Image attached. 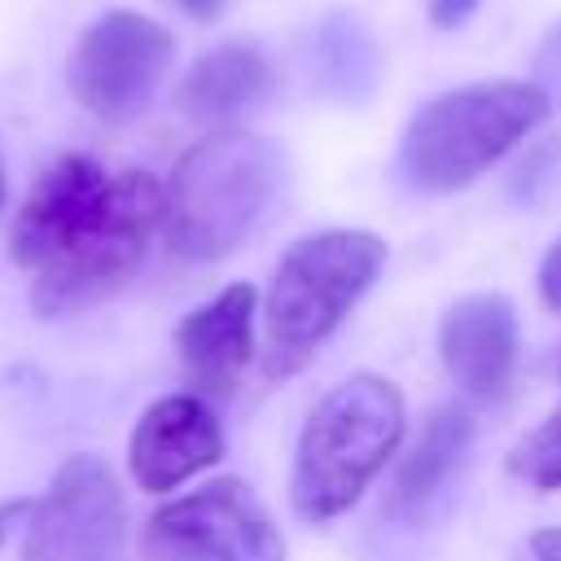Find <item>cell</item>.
I'll use <instances>...</instances> for the list:
<instances>
[{
    "label": "cell",
    "mask_w": 561,
    "mask_h": 561,
    "mask_svg": "<svg viewBox=\"0 0 561 561\" xmlns=\"http://www.w3.org/2000/svg\"><path fill=\"white\" fill-rule=\"evenodd\" d=\"M285 180V153L259 131H210L184 149L162 184V232L175 259L219 263L267 215Z\"/></svg>",
    "instance_id": "cell-1"
},
{
    "label": "cell",
    "mask_w": 561,
    "mask_h": 561,
    "mask_svg": "<svg viewBox=\"0 0 561 561\" xmlns=\"http://www.w3.org/2000/svg\"><path fill=\"white\" fill-rule=\"evenodd\" d=\"M403 438V394L377 373L333 386L307 416L289 473V504L302 522L342 517L386 469Z\"/></svg>",
    "instance_id": "cell-2"
},
{
    "label": "cell",
    "mask_w": 561,
    "mask_h": 561,
    "mask_svg": "<svg viewBox=\"0 0 561 561\" xmlns=\"http://www.w3.org/2000/svg\"><path fill=\"white\" fill-rule=\"evenodd\" d=\"M381 263H386V241L364 228H324L294 241L276 263L263 302V324H267L263 373L267 377L298 373L316 355V346L368 294Z\"/></svg>",
    "instance_id": "cell-3"
},
{
    "label": "cell",
    "mask_w": 561,
    "mask_h": 561,
    "mask_svg": "<svg viewBox=\"0 0 561 561\" xmlns=\"http://www.w3.org/2000/svg\"><path fill=\"white\" fill-rule=\"evenodd\" d=\"M548 110V96L522 79L438 92L412 114L399 140V171L416 193H456L522 145Z\"/></svg>",
    "instance_id": "cell-4"
},
{
    "label": "cell",
    "mask_w": 561,
    "mask_h": 561,
    "mask_svg": "<svg viewBox=\"0 0 561 561\" xmlns=\"http://www.w3.org/2000/svg\"><path fill=\"white\" fill-rule=\"evenodd\" d=\"M167 193L149 171H118L92 219L75 232V241L35 272L31 311L39 320L88 311L114 298L149 259L153 237L162 232Z\"/></svg>",
    "instance_id": "cell-5"
},
{
    "label": "cell",
    "mask_w": 561,
    "mask_h": 561,
    "mask_svg": "<svg viewBox=\"0 0 561 561\" xmlns=\"http://www.w3.org/2000/svg\"><path fill=\"white\" fill-rule=\"evenodd\" d=\"M145 561H285V539L241 478H215L149 513Z\"/></svg>",
    "instance_id": "cell-6"
},
{
    "label": "cell",
    "mask_w": 561,
    "mask_h": 561,
    "mask_svg": "<svg viewBox=\"0 0 561 561\" xmlns=\"http://www.w3.org/2000/svg\"><path fill=\"white\" fill-rule=\"evenodd\" d=\"M175 35L136 13V9H110L101 13L70 48L66 83L70 96L101 123L118 127L131 123L158 92L162 75L171 70Z\"/></svg>",
    "instance_id": "cell-7"
},
{
    "label": "cell",
    "mask_w": 561,
    "mask_h": 561,
    "mask_svg": "<svg viewBox=\"0 0 561 561\" xmlns=\"http://www.w3.org/2000/svg\"><path fill=\"white\" fill-rule=\"evenodd\" d=\"M127 500L101 456H70L26 522L22 561H123Z\"/></svg>",
    "instance_id": "cell-8"
},
{
    "label": "cell",
    "mask_w": 561,
    "mask_h": 561,
    "mask_svg": "<svg viewBox=\"0 0 561 561\" xmlns=\"http://www.w3.org/2000/svg\"><path fill=\"white\" fill-rule=\"evenodd\" d=\"M105 188H110V175L96 158L61 153L18 206V219L9 228V259L26 272H39L44 263H53L75 241V232L92 219Z\"/></svg>",
    "instance_id": "cell-9"
},
{
    "label": "cell",
    "mask_w": 561,
    "mask_h": 561,
    "mask_svg": "<svg viewBox=\"0 0 561 561\" xmlns=\"http://www.w3.org/2000/svg\"><path fill=\"white\" fill-rule=\"evenodd\" d=\"M224 456V430L202 394H167L149 403L127 443V469L140 491H175Z\"/></svg>",
    "instance_id": "cell-10"
},
{
    "label": "cell",
    "mask_w": 561,
    "mask_h": 561,
    "mask_svg": "<svg viewBox=\"0 0 561 561\" xmlns=\"http://www.w3.org/2000/svg\"><path fill=\"white\" fill-rule=\"evenodd\" d=\"M517 311L504 294H465L443 311L438 355L469 399H495L517 373Z\"/></svg>",
    "instance_id": "cell-11"
},
{
    "label": "cell",
    "mask_w": 561,
    "mask_h": 561,
    "mask_svg": "<svg viewBox=\"0 0 561 561\" xmlns=\"http://www.w3.org/2000/svg\"><path fill=\"white\" fill-rule=\"evenodd\" d=\"M254 285H228L210 302L193 307L175 329V355L197 394H232L254 355Z\"/></svg>",
    "instance_id": "cell-12"
},
{
    "label": "cell",
    "mask_w": 561,
    "mask_h": 561,
    "mask_svg": "<svg viewBox=\"0 0 561 561\" xmlns=\"http://www.w3.org/2000/svg\"><path fill=\"white\" fill-rule=\"evenodd\" d=\"M469 443H473V416L456 403L434 408L421 421V434L408 447V456L394 465V478L381 495V517L386 522H421L443 500Z\"/></svg>",
    "instance_id": "cell-13"
},
{
    "label": "cell",
    "mask_w": 561,
    "mask_h": 561,
    "mask_svg": "<svg viewBox=\"0 0 561 561\" xmlns=\"http://www.w3.org/2000/svg\"><path fill=\"white\" fill-rule=\"evenodd\" d=\"M272 92V61L259 39H224L206 48L184 83H180V105L197 123H228L245 110H254Z\"/></svg>",
    "instance_id": "cell-14"
},
{
    "label": "cell",
    "mask_w": 561,
    "mask_h": 561,
    "mask_svg": "<svg viewBox=\"0 0 561 561\" xmlns=\"http://www.w3.org/2000/svg\"><path fill=\"white\" fill-rule=\"evenodd\" d=\"M307 66L316 92L337 105H364L381 88V48L364 26V18L346 9H333L316 22L307 44Z\"/></svg>",
    "instance_id": "cell-15"
},
{
    "label": "cell",
    "mask_w": 561,
    "mask_h": 561,
    "mask_svg": "<svg viewBox=\"0 0 561 561\" xmlns=\"http://www.w3.org/2000/svg\"><path fill=\"white\" fill-rule=\"evenodd\" d=\"M508 473L535 491H561V408H552L513 451Z\"/></svg>",
    "instance_id": "cell-16"
},
{
    "label": "cell",
    "mask_w": 561,
    "mask_h": 561,
    "mask_svg": "<svg viewBox=\"0 0 561 561\" xmlns=\"http://www.w3.org/2000/svg\"><path fill=\"white\" fill-rule=\"evenodd\" d=\"M530 70H535V79H530V83L548 96V105H552V110H561V18L543 31V39H539V48H535Z\"/></svg>",
    "instance_id": "cell-17"
},
{
    "label": "cell",
    "mask_w": 561,
    "mask_h": 561,
    "mask_svg": "<svg viewBox=\"0 0 561 561\" xmlns=\"http://www.w3.org/2000/svg\"><path fill=\"white\" fill-rule=\"evenodd\" d=\"M539 298L548 311H561V237L548 245V254L539 263Z\"/></svg>",
    "instance_id": "cell-18"
},
{
    "label": "cell",
    "mask_w": 561,
    "mask_h": 561,
    "mask_svg": "<svg viewBox=\"0 0 561 561\" xmlns=\"http://www.w3.org/2000/svg\"><path fill=\"white\" fill-rule=\"evenodd\" d=\"M478 4H482V0H425V13H430V22H434L438 31H451V26L469 22Z\"/></svg>",
    "instance_id": "cell-19"
},
{
    "label": "cell",
    "mask_w": 561,
    "mask_h": 561,
    "mask_svg": "<svg viewBox=\"0 0 561 561\" xmlns=\"http://www.w3.org/2000/svg\"><path fill=\"white\" fill-rule=\"evenodd\" d=\"M31 513H35V500H31V495H9V500H0V543L18 530V522H31Z\"/></svg>",
    "instance_id": "cell-20"
},
{
    "label": "cell",
    "mask_w": 561,
    "mask_h": 561,
    "mask_svg": "<svg viewBox=\"0 0 561 561\" xmlns=\"http://www.w3.org/2000/svg\"><path fill=\"white\" fill-rule=\"evenodd\" d=\"M530 557H535V561H561V526L535 530V535H530Z\"/></svg>",
    "instance_id": "cell-21"
},
{
    "label": "cell",
    "mask_w": 561,
    "mask_h": 561,
    "mask_svg": "<svg viewBox=\"0 0 561 561\" xmlns=\"http://www.w3.org/2000/svg\"><path fill=\"white\" fill-rule=\"evenodd\" d=\"M175 4H180L188 18H197V22H210V18L224 9V0H175Z\"/></svg>",
    "instance_id": "cell-22"
},
{
    "label": "cell",
    "mask_w": 561,
    "mask_h": 561,
    "mask_svg": "<svg viewBox=\"0 0 561 561\" xmlns=\"http://www.w3.org/2000/svg\"><path fill=\"white\" fill-rule=\"evenodd\" d=\"M0 202H4V167H0Z\"/></svg>",
    "instance_id": "cell-23"
},
{
    "label": "cell",
    "mask_w": 561,
    "mask_h": 561,
    "mask_svg": "<svg viewBox=\"0 0 561 561\" xmlns=\"http://www.w3.org/2000/svg\"><path fill=\"white\" fill-rule=\"evenodd\" d=\"M557 377H561V355H557Z\"/></svg>",
    "instance_id": "cell-24"
}]
</instances>
